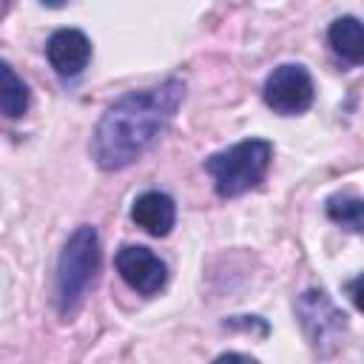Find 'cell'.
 I'll use <instances>...</instances> for the list:
<instances>
[{"label": "cell", "mask_w": 364, "mask_h": 364, "mask_svg": "<svg viewBox=\"0 0 364 364\" xmlns=\"http://www.w3.org/2000/svg\"><path fill=\"white\" fill-rule=\"evenodd\" d=\"M185 100V82L168 77L151 88L117 97L94 125L88 154L100 171H122L139 162L165 134Z\"/></svg>", "instance_id": "cell-1"}, {"label": "cell", "mask_w": 364, "mask_h": 364, "mask_svg": "<svg viewBox=\"0 0 364 364\" xmlns=\"http://www.w3.org/2000/svg\"><path fill=\"white\" fill-rule=\"evenodd\" d=\"M100 270V236L97 228L80 225L71 230V236L63 245L57 276H54V304L63 321H71L94 284Z\"/></svg>", "instance_id": "cell-2"}, {"label": "cell", "mask_w": 364, "mask_h": 364, "mask_svg": "<svg viewBox=\"0 0 364 364\" xmlns=\"http://www.w3.org/2000/svg\"><path fill=\"white\" fill-rule=\"evenodd\" d=\"M273 162V142L250 136L222 148L205 159V171L213 179V191L222 199H233L256 188Z\"/></svg>", "instance_id": "cell-3"}, {"label": "cell", "mask_w": 364, "mask_h": 364, "mask_svg": "<svg viewBox=\"0 0 364 364\" xmlns=\"http://www.w3.org/2000/svg\"><path fill=\"white\" fill-rule=\"evenodd\" d=\"M296 318L316 355L327 358L344 344L341 338L347 336V316L321 287H310L296 299Z\"/></svg>", "instance_id": "cell-4"}, {"label": "cell", "mask_w": 364, "mask_h": 364, "mask_svg": "<svg viewBox=\"0 0 364 364\" xmlns=\"http://www.w3.org/2000/svg\"><path fill=\"white\" fill-rule=\"evenodd\" d=\"M262 97H264V105L270 111H276L282 117H296V114H304L313 105L316 85H313V77L304 65L282 63L267 74Z\"/></svg>", "instance_id": "cell-5"}, {"label": "cell", "mask_w": 364, "mask_h": 364, "mask_svg": "<svg viewBox=\"0 0 364 364\" xmlns=\"http://www.w3.org/2000/svg\"><path fill=\"white\" fill-rule=\"evenodd\" d=\"M119 279L139 296H156L168 282V264L142 245H122L114 256Z\"/></svg>", "instance_id": "cell-6"}, {"label": "cell", "mask_w": 364, "mask_h": 364, "mask_svg": "<svg viewBox=\"0 0 364 364\" xmlns=\"http://www.w3.org/2000/svg\"><path fill=\"white\" fill-rule=\"evenodd\" d=\"M46 57L60 77H77L91 60V40L80 28H57L46 40Z\"/></svg>", "instance_id": "cell-7"}, {"label": "cell", "mask_w": 364, "mask_h": 364, "mask_svg": "<svg viewBox=\"0 0 364 364\" xmlns=\"http://www.w3.org/2000/svg\"><path fill=\"white\" fill-rule=\"evenodd\" d=\"M131 219L151 236H168L176 225V202L165 191H142L131 202Z\"/></svg>", "instance_id": "cell-8"}, {"label": "cell", "mask_w": 364, "mask_h": 364, "mask_svg": "<svg viewBox=\"0 0 364 364\" xmlns=\"http://www.w3.org/2000/svg\"><path fill=\"white\" fill-rule=\"evenodd\" d=\"M327 43L344 63H350V65L364 63V31H361V20L355 14H344V17L333 20L327 28Z\"/></svg>", "instance_id": "cell-9"}, {"label": "cell", "mask_w": 364, "mask_h": 364, "mask_svg": "<svg viewBox=\"0 0 364 364\" xmlns=\"http://www.w3.org/2000/svg\"><path fill=\"white\" fill-rule=\"evenodd\" d=\"M26 111H28V85L9 63L0 60V117L20 119Z\"/></svg>", "instance_id": "cell-10"}, {"label": "cell", "mask_w": 364, "mask_h": 364, "mask_svg": "<svg viewBox=\"0 0 364 364\" xmlns=\"http://www.w3.org/2000/svg\"><path fill=\"white\" fill-rule=\"evenodd\" d=\"M324 210H327L330 222H336L353 233H358L364 228V202L355 193H333L324 202Z\"/></svg>", "instance_id": "cell-11"}, {"label": "cell", "mask_w": 364, "mask_h": 364, "mask_svg": "<svg viewBox=\"0 0 364 364\" xmlns=\"http://www.w3.org/2000/svg\"><path fill=\"white\" fill-rule=\"evenodd\" d=\"M40 3H43V6H48V9H63L68 0H40Z\"/></svg>", "instance_id": "cell-12"}, {"label": "cell", "mask_w": 364, "mask_h": 364, "mask_svg": "<svg viewBox=\"0 0 364 364\" xmlns=\"http://www.w3.org/2000/svg\"><path fill=\"white\" fill-rule=\"evenodd\" d=\"M6 9H9V0H0V17L6 14Z\"/></svg>", "instance_id": "cell-13"}]
</instances>
